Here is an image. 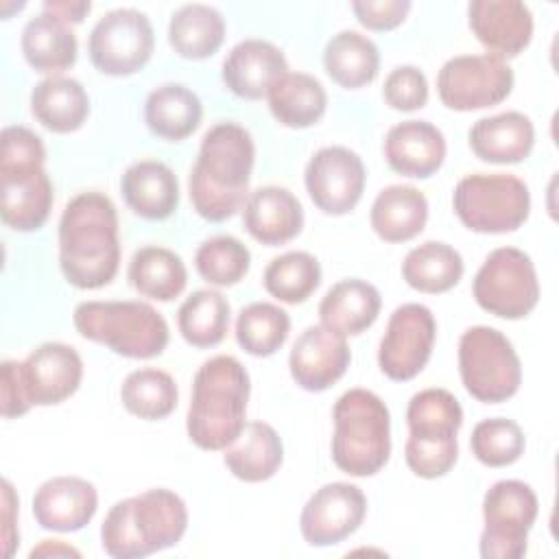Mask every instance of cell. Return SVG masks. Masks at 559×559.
<instances>
[{
  "label": "cell",
  "mask_w": 559,
  "mask_h": 559,
  "mask_svg": "<svg viewBox=\"0 0 559 559\" xmlns=\"http://www.w3.org/2000/svg\"><path fill=\"white\" fill-rule=\"evenodd\" d=\"M31 111L35 120L52 133H72L90 116V96L85 87L70 76H48L31 92Z\"/></svg>",
  "instance_id": "83f0119b"
},
{
  "label": "cell",
  "mask_w": 559,
  "mask_h": 559,
  "mask_svg": "<svg viewBox=\"0 0 559 559\" xmlns=\"http://www.w3.org/2000/svg\"><path fill=\"white\" fill-rule=\"evenodd\" d=\"M225 39V20L218 9L201 2L179 7L168 24V44L183 59H207Z\"/></svg>",
  "instance_id": "836d02e7"
},
{
  "label": "cell",
  "mask_w": 559,
  "mask_h": 559,
  "mask_svg": "<svg viewBox=\"0 0 559 559\" xmlns=\"http://www.w3.org/2000/svg\"><path fill=\"white\" fill-rule=\"evenodd\" d=\"M255 162L251 133L236 122H218L205 131L188 190L194 212L221 223L245 207Z\"/></svg>",
  "instance_id": "7a4b0ae2"
},
{
  "label": "cell",
  "mask_w": 559,
  "mask_h": 559,
  "mask_svg": "<svg viewBox=\"0 0 559 559\" xmlns=\"http://www.w3.org/2000/svg\"><path fill=\"white\" fill-rule=\"evenodd\" d=\"M98 509L96 487L79 476H55L33 496L35 522L46 531L74 533L92 522Z\"/></svg>",
  "instance_id": "ffe728a7"
},
{
  "label": "cell",
  "mask_w": 559,
  "mask_h": 559,
  "mask_svg": "<svg viewBox=\"0 0 559 559\" xmlns=\"http://www.w3.org/2000/svg\"><path fill=\"white\" fill-rule=\"evenodd\" d=\"M369 221L384 242H406L426 227L428 201L415 186H389L378 192Z\"/></svg>",
  "instance_id": "f546056e"
},
{
  "label": "cell",
  "mask_w": 559,
  "mask_h": 559,
  "mask_svg": "<svg viewBox=\"0 0 559 559\" xmlns=\"http://www.w3.org/2000/svg\"><path fill=\"white\" fill-rule=\"evenodd\" d=\"M323 68L341 87L358 90L378 76L380 50L367 35L358 31H341L325 44Z\"/></svg>",
  "instance_id": "d6a6232c"
},
{
  "label": "cell",
  "mask_w": 559,
  "mask_h": 559,
  "mask_svg": "<svg viewBox=\"0 0 559 559\" xmlns=\"http://www.w3.org/2000/svg\"><path fill=\"white\" fill-rule=\"evenodd\" d=\"M384 157L395 173L428 179L445 159V138L428 120H404L389 129Z\"/></svg>",
  "instance_id": "cb8c5ba5"
},
{
  "label": "cell",
  "mask_w": 559,
  "mask_h": 559,
  "mask_svg": "<svg viewBox=\"0 0 559 559\" xmlns=\"http://www.w3.org/2000/svg\"><path fill=\"white\" fill-rule=\"evenodd\" d=\"M225 467L245 483H262L275 476L284 461V443L277 430L264 421H249L240 437L225 448Z\"/></svg>",
  "instance_id": "4dcf8cb0"
},
{
  "label": "cell",
  "mask_w": 559,
  "mask_h": 559,
  "mask_svg": "<svg viewBox=\"0 0 559 559\" xmlns=\"http://www.w3.org/2000/svg\"><path fill=\"white\" fill-rule=\"evenodd\" d=\"M31 402L24 391L22 373H20V362L15 360H4L2 362V415L7 419L20 417L31 411Z\"/></svg>",
  "instance_id": "7dc6e473"
},
{
  "label": "cell",
  "mask_w": 559,
  "mask_h": 559,
  "mask_svg": "<svg viewBox=\"0 0 559 559\" xmlns=\"http://www.w3.org/2000/svg\"><path fill=\"white\" fill-rule=\"evenodd\" d=\"M90 11H92V4L87 0H76V2L52 0V2H44V13H50L52 17H57V20H61L66 24H81Z\"/></svg>",
  "instance_id": "681fc988"
},
{
  "label": "cell",
  "mask_w": 559,
  "mask_h": 559,
  "mask_svg": "<svg viewBox=\"0 0 559 559\" xmlns=\"http://www.w3.org/2000/svg\"><path fill=\"white\" fill-rule=\"evenodd\" d=\"M59 266L68 284L96 290L107 286L120 266L118 212L96 190L68 201L59 218Z\"/></svg>",
  "instance_id": "6da1fadb"
},
{
  "label": "cell",
  "mask_w": 559,
  "mask_h": 559,
  "mask_svg": "<svg viewBox=\"0 0 559 559\" xmlns=\"http://www.w3.org/2000/svg\"><path fill=\"white\" fill-rule=\"evenodd\" d=\"M459 373L465 391L483 404L507 402L522 384L518 352L500 330L489 325H474L461 334Z\"/></svg>",
  "instance_id": "9c48e42d"
},
{
  "label": "cell",
  "mask_w": 559,
  "mask_h": 559,
  "mask_svg": "<svg viewBox=\"0 0 559 559\" xmlns=\"http://www.w3.org/2000/svg\"><path fill=\"white\" fill-rule=\"evenodd\" d=\"M406 424L404 459L411 472L428 480L445 476L459 459L456 432L463 424L459 400L445 389H424L411 397Z\"/></svg>",
  "instance_id": "52a82bcc"
},
{
  "label": "cell",
  "mask_w": 559,
  "mask_h": 559,
  "mask_svg": "<svg viewBox=\"0 0 559 559\" xmlns=\"http://www.w3.org/2000/svg\"><path fill=\"white\" fill-rule=\"evenodd\" d=\"M349 360L352 352L345 336L319 323L306 328L297 336L288 356V367L297 386L319 393L345 376Z\"/></svg>",
  "instance_id": "e0dca14e"
},
{
  "label": "cell",
  "mask_w": 559,
  "mask_h": 559,
  "mask_svg": "<svg viewBox=\"0 0 559 559\" xmlns=\"http://www.w3.org/2000/svg\"><path fill=\"white\" fill-rule=\"evenodd\" d=\"M467 17L476 39L500 59L518 57L533 39V13L520 0H474Z\"/></svg>",
  "instance_id": "d6986e66"
},
{
  "label": "cell",
  "mask_w": 559,
  "mask_h": 559,
  "mask_svg": "<svg viewBox=\"0 0 559 559\" xmlns=\"http://www.w3.org/2000/svg\"><path fill=\"white\" fill-rule=\"evenodd\" d=\"M304 181L323 214L343 216L358 205L367 173L358 153L345 146H323L306 164Z\"/></svg>",
  "instance_id": "9a60e30c"
},
{
  "label": "cell",
  "mask_w": 559,
  "mask_h": 559,
  "mask_svg": "<svg viewBox=\"0 0 559 559\" xmlns=\"http://www.w3.org/2000/svg\"><path fill=\"white\" fill-rule=\"evenodd\" d=\"M72 321L83 338L124 358H155L170 338L166 319L146 301H83Z\"/></svg>",
  "instance_id": "8992f818"
},
{
  "label": "cell",
  "mask_w": 559,
  "mask_h": 559,
  "mask_svg": "<svg viewBox=\"0 0 559 559\" xmlns=\"http://www.w3.org/2000/svg\"><path fill=\"white\" fill-rule=\"evenodd\" d=\"M476 304L500 319H524L539 301V280L528 253L515 247L493 249L472 282Z\"/></svg>",
  "instance_id": "30bf717a"
},
{
  "label": "cell",
  "mask_w": 559,
  "mask_h": 559,
  "mask_svg": "<svg viewBox=\"0 0 559 559\" xmlns=\"http://www.w3.org/2000/svg\"><path fill=\"white\" fill-rule=\"evenodd\" d=\"M122 406L140 419H164L168 417L179 400L177 382L170 373L153 367L131 371L120 386Z\"/></svg>",
  "instance_id": "f35d334b"
},
{
  "label": "cell",
  "mask_w": 559,
  "mask_h": 559,
  "mask_svg": "<svg viewBox=\"0 0 559 559\" xmlns=\"http://www.w3.org/2000/svg\"><path fill=\"white\" fill-rule=\"evenodd\" d=\"M459 221L478 234L515 231L531 212L528 186L507 173H476L463 177L452 194Z\"/></svg>",
  "instance_id": "ba28073f"
},
{
  "label": "cell",
  "mask_w": 559,
  "mask_h": 559,
  "mask_svg": "<svg viewBox=\"0 0 559 559\" xmlns=\"http://www.w3.org/2000/svg\"><path fill=\"white\" fill-rule=\"evenodd\" d=\"M332 461L349 476L378 474L391 454V415L367 389L345 391L332 408Z\"/></svg>",
  "instance_id": "5b68a950"
},
{
  "label": "cell",
  "mask_w": 559,
  "mask_h": 559,
  "mask_svg": "<svg viewBox=\"0 0 559 559\" xmlns=\"http://www.w3.org/2000/svg\"><path fill=\"white\" fill-rule=\"evenodd\" d=\"M203 118L201 98L181 83L155 87L144 103V122L153 135L181 142L192 135Z\"/></svg>",
  "instance_id": "f1b7e54d"
},
{
  "label": "cell",
  "mask_w": 559,
  "mask_h": 559,
  "mask_svg": "<svg viewBox=\"0 0 559 559\" xmlns=\"http://www.w3.org/2000/svg\"><path fill=\"white\" fill-rule=\"evenodd\" d=\"M290 317L284 308L269 301L245 306L236 319L238 345L258 358L273 356L288 338Z\"/></svg>",
  "instance_id": "ab89813d"
},
{
  "label": "cell",
  "mask_w": 559,
  "mask_h": 559,
  "mask_svg": "<svg viewBox=\"0 0 559 559\" xmlns=\"http://www.w3.org/2000/svg\"><path fill=\"white\" fill-rule=\"evenodd\" d=\"M120 192L129 210L146 221H164L179 205L177 175L157 159L131 164L120 179Z\"/></svg>",
  "instance_id": "d4e9b609"
},
{
  "label": "cell",
  "mask_w": 559,
  "mask_h": 559,
  "mask_svg": "<svg viewBox=\"0 0 559 559\" xmlns=\"http://www.w3.org/2000/svg\"><path fill=\"white\" fill-rule=\"evenodd\" d=\"M242 225L253 240L266 247H277L301 231L304 210L290 190L262 186L249 192L242 207Z\"/></svg>",
  "instance_id": "603a6c76"
},
{
  "label": "cell",
  "mask_w": 559,
  "mask_h": 559,
  "mask_svg": "<svg viewBox=\"0 0 559 559\" xmlns=\"http://www.w3.org/2000/svg\"><path fill=\"white\" fill-rule=\"evenodd\" d=\"M465 264L461 253L448 242L428 240L411 249L402 262L404 282L428 295L448 293L463 277Z\"/></svg>",
  "instance_id": "8d00e7d4"
},
{
  "label": "cell",
  "mask_w": 559,
  "mask_h": 559,
  "mask_svg": "<svg viewBox=\"0 0 559 559\" xmlns=\"http://www.w3.org/2000/svg\"><path fill=\"white\" fill-rule=\"evenodd\" d=\"M249 373L227 354L205 360L192 380V397L186 417L190 441L201 450L229 448L247 426Z\"/></svg>",
  "instance_id": "3957f363"
},
{
  "label": "cell",
  "mask_w": 559,
  "mask_h": 559,
  "mask_svg": "<svg viewBox=\"0 0 559 559\" xmlns=\"http://www.w3.org/2000/svg\"><path fill=\"white\" fill-rule=\"evenodd\" d=\"M46 148L37 133L26 127H4L2 129V148H0V168H20V166H44Z\"/></svg>",
  "instance_id": "f6af8a7d"
},
{
  "label": "cell",
  "mask_w": 559,
  "mask_h": 559,
  "mask_svg": "<svg viewBox=\"0 0 559 559\" xmlns=\"http://www.w3.org/2000/svg\"><path fill=\"white\" fill-rule=\"evenodd\" d=\"M129 282L142 297L173 301L183 293L188 271L175 251L148 245L133 253L129 262Z\"/></svg>",
  "instance_id": "d590c367"
},
{
  "label": "cell",
  "mask_w": 559,
  "mask_h": 559,
  "mask_svg": "<svg viewBox=\"0 0 559 559\" xmlns=\"http://www.w3.org/2000/svg\"><path fill=\"white\" fill-rule=\"evenodd\" d=\"M0 216L15 231L39 229L52 210V181L44 166L0 168Z\"/></svg>",
  "instance_id": "7402d4cb"
},
{
  "label": "cell",
  "mask_w": 559,
  "mask_h": 559,
  "mask_svg": "<svg viewBox=\"0 0 559 559\" xmlns=\"http://www.w3.org/2000/svg\"><path fill=\"white\" fill-rule=\"evenodd\" d=\"M194 266L207 284L234 286L249 273L251 253L247 245L234 236H214L199 245Z\"/></svg>",
  "instance_id": "b9f144b4"
},
{
  "label": "cell",
  "mask_w": 559,
  "mask_h": 559,
  "mask_svg": "<svg viewBox=\"0 0 559 559\" xmlns=\"http://www.w3.org/2000/svg\"><path fill=\"white\" fill-rule=\"evenodd\" d=\"M469 146L474 155L489 164H518L526 159L535 144V127L520 111H502L472 124Z\"/></svg>",
  "instance_id": "484cf974"
},
{
  "label": "cell",
  "mask_w": 559,
  "mask_h": 559,
  "mask_svg": "<svg viewBox=\"0 0 559 559\" xmlns=\"http://www.w3.org/2000/svg\"><path fill=\"white\" fill-rule=\"evenodd\" d=\"M266 98L273 118L290 129L317 124L328 107L325 87L319 79L306 72H288Z\"/></svg>",
  "instance_id": "e575fe53"
},
{
  "label": "cell",
  "mask_w": 559,
  "mask_h": 559,
  "mask_svg": "<svg viewBox=\"0 0 559 559\" xmlns=\"http://www.w3.org/2000/svg\"><path fill=\"white\" fill-rule=\"evenodd\" d=\"M524 445L522 428L507 417L478 421L469 437L472 454L487 467L513 465L524 454Z\"/></svg>",
  "instance_id": "7bdbcfd3"
},
{
  "label": "cell",
  "mask_w": 559,
  "mask_h": 559,
  "mask_svg": "<svg viewBox=\"0 0 559 559\" xmlns=\"http://www.w3.org/2000/svg\"><path fill=\"white\" fill-rule=\"evenodd\" d=\"M22 52L35 72L57 76V72L74 66L79 44L70 24L41 11L22 31Z\"/></svg>",
  "instance_id": "1f68e13d"
},
{
  "label": "cell",
  "mask_w": 559,
  "mask_h": 559,
  "mask_svg": "<svg viewBox=\"0 0 559 559\" xmlns=\"http://www.w3.org/2000/svg\"><path fill=\"white\" fill-rule=\"evenodd\" d=\"M382 96L397 111H415L428 103L426 74L415 66H397L384 79Z\"/></svg>",
  "instance_id": "ee69618b"
},
{
  "label": "cell",
  "mask_w": 559,
  "mask_h": 559,
  "mask_svg": "<svg viewBox=\"0 0 559 559\" xmlns=\"http://www.w3.org/2000/svg\"><path fill=\"white\" fill-rule=\"evenodd\" d=\"M380 293L373 284L349 277L336 282L319 304L321 325L343 336L362 334L380 314Z\"/></svg>",
  "instance_id": "4316f807"
},
{
  "label": "cell",
  "mask_w": 559,
  "mask_h": 559,
  "mask_svg": "<svg viewBox=\"0 0 559 559\" xmlns=\"http://www.w3.org/2000/svg\"><path fill=\"white\" fill-rule=\"evenodd\" d=\"M155 46L151 20L138 9H114L92 28L87 52L94 68L109 76H129L142 70Z\"/></svg>",
  "instance_id": "4fadbf2b"
},
{
  "label": "cell",
  "mask_w": 559,
  "mask_h": 559,
  "mask_svg": "<svg viewBox=\"0 0 559 559\" xmlns=\"http://www.w3.org/2000/svg\"><path fill=\"white\" fill-rule=\"evenodd\" d=\"M367 513V498L352 483L319 487L301 509L299 531L310 546L323 548L347 539L358 531Z\"/></svg>",
  "instance_id": "2e32d148"
},
{
  "label": "cell",
  "mask_w": 559,
  "mask_h": 559,
  "mask_svg": "<svg viewBox=\"0 0 559 559\" xmlns=\"http://www.w3.org/2000/svg\"><path fill=\"white\" fill-rule=\"evenodd\" d=\"M511 66L496 55H459L437 74V94L448 109L476 111L500 105L513 90Z\"/></svg>",
  "instance_id": "7c38bea8"
},
{
  "label": "cell",
  "mask_w": 559,
  "mask_h": 559,
  "mask_svg": "<svg viewBox=\"0 0 559 559\" xmlns=\"http://www.w3.org/2000/svg\"><path fill=\"white\" fill-rule=\"evenodd\" d=\"M229 301L212 288L194 290L179 306L177 325L183 341L192 347H214L229 330Z\"/></svg>",
  "instance_id": "74e56055"
},
{
  "label": "cell",
  "mask_w": 559,
  "mask_h": 559,
  "mask_svg": "<svg viewBox=\"0 0 559 559\" xmlns=\"http://www.w3.org/2000/svg\"><path fill=\"white\" fill-rule=\"evenodd\" d=\"M408 0H356L352 2V11L358 17L362 26L369 31H391L400 26L408 11H411Z\"/></svg>",
  "instance_id": "bcb514c9"
},
{
  "label": "cell",
  "mask_w": 559,
  "mask_h": 559,
  "mask_svg": "<svg viewBox=\"0 0 559 559\" xmlns=\"http://www.w3.org/2000/svg\"><path fill=\"white\" fill-rule=\"evenodd\" d=\"M288 74L284 52L264 39H242L223 61V81L240 98L258 100Z\"/></svg>",
  "instance_id": "44dd1931"
},
{
  "label": "cell",
  "mask_w": 559,
  "mask_h": 559,
  "mask_svg": "<svg viewBox=\"0 0 559 559\" xmlns=\"http://www.w3.org/2000/svg\"><path fill=\"white\" fill-rule=\"evenodd\" d=\"M539 502L524 480H498L483 498L485 528L480 533L483 559H520L526 555L528 533L537 520Z\"/></svg>",
  "instance_id": "8fae6325"
},
{
  "label": "cell",
  "mask_w": 559,
  "mask_h": 559,
  "mask_svg": "<svg viewBox=\"0 0 559 559\" xmlns=\"http://www.w3.org/2000/svg\"><path fill=\"white\" fill-rule=\"evenodd\" d=\"M35 557H81V552L68 544H63L61 539H44L39 542V546H35L31 550V559Z\"/></svg>",
  "instance_id": "f907efd6"
},
{
  "label": "cell",
  "mask_w": 559,
  "mask_h": 559,
  "mask_svg": "<svg viewBox=\"0 0 559 559\" xmlns=\"http://www.w3.org/2000/svg\"><path fill=\"white\" fill-rule=\"evenodd\" d=\"M262 282L271 297L284 304H301L319 288L321 264L308 251H288L269 262Z\"/></svg>",
  "instance_id": "60d3db41"
},
{
  "label": "cell",
  "mask_w": 559,
  "mask_h": 559,
  "mask_svg": "<svg viewBox=\"0 0 559 559\" xmlns=\"http://www.w3.org/2000/svg\"><path fill=\"white\" fill-rule=\"evenodd\" d=\"M2 502H4V555L11 557L15 544L20 542V535L15 531L17 498H15L13 485L9 480H2Z\"/></svg>",
  "instance_id": "c3c4849f"
},
{
  "label": "cell",
  "mask_w": 559,
  "mask_h": 559,
  "mask_svg": "<svg viewBox=\"0 0 559 559\" xmlns=\"http://www.w3.org/2000/svg\"><path fill=\"white\" fill-rule=\"evenodd\" d=\"M20 373L33 406H52L68 400L83 380V360L66 343H41L22 362Z\"/></svg>",
  "instance_id": "ac0fdd59"
},
{
  "label": "cell",
  "mask_w": 559,
  "mask_h": 559,
  "mask_svg": "<svg viewBox=\"0 0 559 559\" xmlns=\"http://www.w3.org/2000/svg\"><path fill=\"white\" fill-rule=\"evenodd\" d=\"M437 321L424 304H402L393 310L380 341V371L397 382L413 380L430 360Z\"/></svg>",
  "instance_id": "5bb4252c"
},
{
  "label": "cell",
  "mask_w": 559,
  "mask_h": 559,
  "mask_svg": "<svg viewBox=\"0 0 559 559\" xmlns=\"http://www.w3.org/2000/svg\"><path fill=\"white\" fill-rule=\"evenodd\" d=\"M188 528V507L170 489L157 487L118 500L100 526L103 548L114 559H140L175 546Z\"/></svg>",
  "instance_id": "277c9868"
}]
</instances>
